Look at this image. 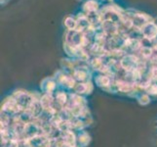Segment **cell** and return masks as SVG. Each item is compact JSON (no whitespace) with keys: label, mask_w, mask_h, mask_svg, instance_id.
Listing matches in <instances>:
<instances>
[{"label":"cell","mask_w":157,"mask_h":147,"mask_svg":"<svg viewBox=\"0 0 157 147\" xmlns=\"http://www.w3.org/2000/svg\"><path fill=\"white\" fill-rule=\"evenodd\" d=\"M98 3H97L95 0H88L87 2L84 4L83 9L87 12L88 14L95 13L97 10H98Z\"/></svg>","instance_id":"277c9868"},{"label":"cell","mask_w":157,"mask_h":147,"mask_svg":"<svg viewBox=\"0 0 157 147\" xmlns=\"http://www.w3.org/2000/svg\"><path fill=\"white\" fill-rule=\"evenodd\" d=\"M151 74H152V77H154V79L157 80V68H154L152 70V72H151Z\"/></svg>","instance_id":"8992f818"},{"label":"cell","mask_w":157,"mask_h":147,"mask_svg":"<svg viewBox=\"0 0 157 147\" xmlns=\"http://www.w3.org/2000/svg\"><path fill=\"white\" fill-rule=\"evenodd\" d=\"M102 29L105 30V32H108V34L114 35L117 32V29L118 27L116 25V22L113 21H104L102 22Z\"/></svg>","instance_id":"3957f363"},{"label":"cell","mask_w":157,"mask_h":147,"mask_svg":"<svg viewBox=\"0 0 157 147\" xmlns=\"http://www.w3.org/2000/svg\"><path fill=\"white\" fill-rule=\"evenodd\" d=\"M148 17L145 14H142V13H139L136 14L132 18V22H133V25L136 26L138 29H143L144 27L148 23Z\"/></svg>","instance_id":"7a4b0ae2"},{"label":"cell","mask_w":157,"mask_h":147,"mask_svg":"<svg viewBox=\"0 0 157 147\" xmlns=\"http://www.w3.org/2000/svg\"><path fill=\"white\" fill-rule=\"evenodd\" d=\"M64 24H66L67 28L69 29L70 31H74L75 29L77 28V21H75L71 17L67 18L66 19V22H64Z\"/></svg>","instance_id":"5b68a950"},{"label":"cell","mask_w":157,"mask_h":147,"mask_svg":"<svg viewBox=\"0 0 157 147\" xmlns=\"http://www.w3.org/2000/svg\"><path fill=\"white\" fill-rule=\"evenodd\" d=\"M142 32L147 39H154L157 35V26L154 23H147L142 29Z\"/></svg>","instance_id":"6da1fadb"}]
</instances>
